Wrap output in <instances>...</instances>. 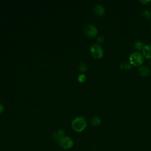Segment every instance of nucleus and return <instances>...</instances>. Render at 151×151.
Returning <instances> with one entry per match:
<instances>
[{
  "label": "nucleus",
  "instance_id": "obj_15",
  "mask_svg": "<svg viewBox=\"0 0 151 151\" xmlns=\"http://www.w3.org/2000/svg\"><path fill=\"white\" fill-rule=\"evenodd\" d=\"M78 81L80 83H84L86 80V77L84 74H81L78 76Z\"/></svg>",
  "mask_w": 151,
  "mask_h": 151
},
{
  "label": "nucleus",
  "instance_id": "obj_11",
  "mask_svg": "<svg viewBox=\"0 0 151 151\" xmlns=\"http://www.w3.org/2000/svg\"><path fill=\"white\" fill-rule=\"evenodd\" d=\"M144 45H145L144 43L143 42V41L140 40H136L133 43V47L134 48V49L138 51L142 50Z\"/></svg>",
  "mask_w": 151,
  "mask_h": 151
},
{
  "label": "nucleus",
  "instance_id": "obj_4",
  "mask_svg": "<svg viewBox=\"0 0 151 151\" xmlns=\"http://www.w3.org/2000/svg\"><path fill=\"white\" fill-rule=\"evenodd\" d=\"M90 53L95 58H100L103 56L104 50L99 44H94L90 47Z\"/></svg>",
  "mask_w": 151,
  "mask_h": 151
},
{
  "label": "nucleus",
  "instance_id": "obj_20",
  "mask_svg": "<svg viewBox=\"0 0 151 151\" xmlns=\"http://www.w3.org/2000/svg\"><path fill=\"white\" fill-rule=\"evenodd\" d=\"M150 65H151V63H150Z\"/></svg>",
  "mask_w": 151,
  "mask_h": 151
},
{
  "label": "nucleus",
  "instance_id": "obj_8",
  "mask_svg": "<svg viewBox=\"0 0 151 151\" xmlns=\"http://www.w3.org/2000/svg\"><path fill=\"white\" fill-rule=\"evenodd\" d=\"M142 51V54L145 58L147 59L151 58V44H145Z\"/></svg>",
  "mask_w": 151,
  "mask_h": 151
},
{
  "label": "nucleus",
  "instance_id": "obj_13",
  "mask_svg": "<svg viewBox=\"0 0 151 151\" xmlns=\"http://www.w3.org/2000/svg\"><path fill=\"white\" fill-rule=\"evenodd\" d=\"M142 15L146 19H150L151 18V10L148 9H145L142 11Z\"/></svg>",
  "mask_w": 151,
  "mask_h": 151
},
{
  "label": "nucleus",
  "instance_id": "obj_12",
  "mask_svg": "<svg viewBox=\"0 0 151 151\" xmlns=\"http://www.w3.org/2000/svg\"><path fill=\"white\" fill-rule=\"evenodd\" d=\"M120 67L121 69L125 70V71H128L132 68V64L126 61H123L121 63L120 65Z\"/></svg>",
  "mask_w": 151,
  "mask_h": 151
},
{
  "label": "nucleus",
  "instance_id": "obj_7",
  "mask_svg": "<svg viewBox=\"0 0 151 151\" xmlns=\"http://www.w3.org/2000/svg\"><path fill=\"white\" fill-rule=\"evenodd\" d=\"M138 73L143 77H147L150 74V68L145 65H141L138 67Z\"/></svg>",
  "mask_w": 151,
  "mask_h": 151
},
{
  "label": "nucleus",
  "instance_id": "obj_19",
  "mask_svg": "<svg viewBox=\"0 0 151 151\" xmlns=\"http://www.w3.org/2000/svg\"><path fill=\"white\" fill-rule=\"evenodd\" d=\"M150 29H151V27H150Z\"/></svg>",
  "mask_w": 151,
  "mask_h": 151
},
{
  "label": "nucleus",
  "instance_id": "obj_14",
  "mask_svg": "<svg viewBox=\"0 0 151 151\" xmlns=\"http://www.w3.org/2000/svg\"><path fill=\"white\" fill-rule=\"evenodd\" d=\"M78 67L79 70H80L81 72H83V73L86 72V71H87V65H86V64H84V63H83V62H80V63H78Z\"/></svg>",
  "mask_w": 151,
  "mask_h": 151
},
{
  "label": "nucleus",
  "instance_id": "obj_1",
  "mask_svg": "<svg viewBox=\"0 0 151 151\" xmlns=\"http://www.w3.org/2000/svg\"><path fill=\"white\" fill-rule=\"evenodd\" d=\"M87 120L83 116L76 117L71 122V127L76 132L83 131L87 127Z\"/></svg>",
  "mask_w": 151,
  "mask_h": 151
},
{
  "label": "nucleus",
  "instance_id": "obj_9",
  "mask_svg": "<svg viewBox=\"0 0 151 151\" xmlns=\"http://www.w3.org/2000/svg\"><path fill=\"white\" fill-rule=\"evenodd\" d=\"M65 130L63 129H60L52 134V139L55 142H58L61 137L65 136Z\"/></svg>",
  "mask_w": 151,
  "mask_h": 151
},
{
  "label": "nucleus",
  "instance_id": "obj_10",
  "mask_svg": "<svg viewBox=\"0 0 151 151\" xmlns=\"http://www.w3.org/2000/svg\"><path fill=\"white\" fill-rule=\"evenodd\" d=\"M90 123L94 127H97L100 126L101 123V120L100 118L97 116H93L90 119Z\"/></svg>",
  "mask_w": 151,
  "mask_h": 151
},
{
  "label": "nucleus",
  "instance_id": "obj_6",
  "mask_svg": "<svg viewBox=\"0 0 151 151\" xmlns=\"http://www.w3.org/2000/svg\"><path fill=\"white\" fill-rule=\"evenodd\" d=\"M93 12L97 16H103L105 14V8L100 4H96L93 7Z\"/></svg>",
  "mask_w": 151,
  "mask_h": 151
},
{
  "label": "nucleus",
  "instance_id": "obj_16",
  "mask_svg": "<svg viewBox=\"0 0 151 151\" xmlns=\"http://www.w3.org/2000/svg\"><path fill=\"white\" fill-rule=\"evenodd\" d=\"M96 41L99 44H102L104 41V37L103 35H99L97 37Z\"/></svg>",
  "mask_w": 151,
  "mask_h": 151
},
{
  "label": "nucleus",
  "instance_id": "obj_17",
  "mask_svg": "<svg viewBox=\"0 0 151 151\" xmlns=\"http://www.w3.org/2000/svg\"><path fill=\"white\" fill-rule=\"evenodd\" d=\"M5 110V107L4 106L0 103V114L2 113Z\"/></svg>",
  "mask_w": 151,
  "mask_h": 151
},
{
  "label": "nucleus",
  "instance_id": "obj_3",
  "mask_svg": "<svg viewBox=\"0 0 151 151\" xmlns=\"http://www.w3.org/2000/svg\"><path fill=\"white\" fill-rule=\"evenodd\" d=\"M58 143L60 147L67 150L71 148L73 146L74 141L70 136L65 135L59 140Z\"/></svg>",
  "mask_w": 151,
  "mask_h": 151
},
{
  "label": "nucleus",
  "instance_id": "obj_18",
  "mask_svg": "<svg viewBox=\"0 0 151 151\" xmlns=\"http://www.w3.org/2000/svg\"><path fill=\"white\" fill-rule=\"evenodd\" d=\"M140 2H141L143 4H147L149 2H150V0H140Z\"/></svg>",
  "mask_w": 151,
  "mask_h": 151
},
{
  "label": "nucleus",
  "instance_id": "obj_5",
  "mask_svg": "<svg viewBox=\"0 0 151 151\" xmlns=\"http://www.w3.org/2000/svg\"><path fill=\"white\" fill-rule=\"evenodd\" d=\"M84 32L87 37L94 38L97 34V29L94 25L88 24L84 27Z\"/></svg>",
  "mask_w": 151,
  "mask_h": 151
},
{
  "label": "nucleus",
  "instance_id": "obj_2",
  "mask_svg": "<svg viewBox=\"0 0 151 151\" xmlns=\"http://www.w3.org/2000/svg\"><path fill=\"white\" fill-rule=\"evenodd\" d=\"M129 60L130 64L135 67H139L143 63L144 56L143 54L138 51L132 52L129 56Z\"/></svg>",
  "mask_w": 151,
  "mask_h": 151
}]
</instances>
